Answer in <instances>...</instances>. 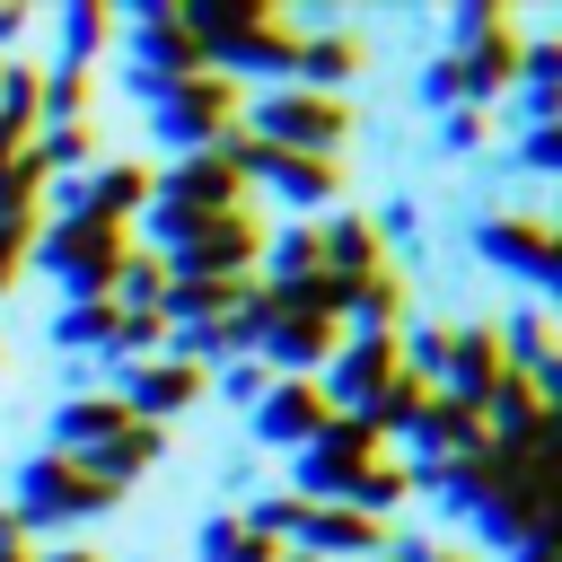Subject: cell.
Segmentation results:
<instances>
[{
    "instance_id": "obj_1",
    "label": "cell",
    "mask_w": 562,
    "mask_h": 562,
    "mask_svg": "<svg viewBox=\"0 0 562 562\" xmlns=\"http://www.w3.org/2000/svg\"><path fill=\"white\" fill-rule=\"evenodd\" d=\"M114 44H123V88H132L140 114H149L176 79L202 70V44H193V26H184V0H132V9H114Z\"/></svg>"
},
{
    "instance_id": "obj_2",
    "label": "cell",
    "mask_w": 562,
    "mask_h": 562,
    "mask_svg": "<svg viewBox=\"0 0 562 562\" xmlns=\"http://www.w3.org/2000/svg\"><path fill=\"white\" fill-rule=\"evenodd\" d=\"M9 509L26 518V536H70V527H88V518L123 509V492H114V483H97L79 457L35 448V457H18V474H9Z\"/></svg>"
},
{
    "instance_id": "obj_3",
    "label": "cell",
    "mask_w": 562,
    "mask_h": 562,
    "mask_svg": "<svg viewBox=\"0 0 562 562\" xmlns=\"http://www.w3.org/2000/svg\"><path fill=\"white\" fill-rule=\"evenodd\" d=\"M246 132H255V140H272V149L342 158V140L360 132V105H351V88H342V97H325V88H299V79H281V88L246 97Z\"/></svg>"
},
{
    "instance_id": "obj_4",
    "label": "cell",
    "mask_w": 562,
    "mask_h": 562,
    "mask_svg": "<svg viewBox=\"0 0 562 562\" xmlns=\"http://www.w3.org/2000/svg\"><path fill=\"white\" fill-rule=\"evenodd\" d=\"M123 255H132V228H123V220L61 211V220L35 228V255H26V263H44V272L61 281V299H105L114 272H123Z\"/></svg>"
},
{
    "instance_id": "obj_5",
    "label": "cell",
    "mask_w": 562,
    "mask_h": 562,
    "mask_svg": "<svg viewBox=\"0 0 562 562\" xmlns=\"http://www.w3.org/2000/svg\"><path fill=\"white\" fill-rule=\"evenodd\" d=\"M140 123H149V149H167V158H184V149H220L228 132H246V88L220 79V70H193V79H176Z\"/></svg>"
},
{
    "instance_id": "obj_6",
    "label": "cell",
    "mask_w": 562,
    "mask_h": 562,
    "mask_svg": "<svg viewBox=\"0 0 562 562\" xmlns=\"http://www.w3.org/2000/svg\"><path fill=\"white\" fill-rule=\"evenodd\" d=\"M465 246H474V263H492V272H509L518 290H536V307L562 290V237H553V211H483L474 228H465Z\"/></svg>"
},
{
    "instance_id": "obj_7",
    "label": "cell",
    "mask_w": 562,
    "mask_h": 562,
    "mask_svg": "<svg viewBox=\"0 0 562 562\" xmlns=\"http://www.w3.org/2000/svg\"><path fill=\"white\" fill-rule=\"evenodd\" d=\"M228 149H237V167H246V184H255V193H281V211H299V220L342 211V158L272 149V140H255V132H228Z\"/></svg>"
},
{
    "instance_id": "obj_8",
    "label": "cell",
    "mask_w": 562,
    "mask_h": 562,
    "mask_svg": "<svg viewBox=\"0 0 562 562\" xmlns=\"http://www.w3.org/2000/svg\"><path fill=\"white\" fill-rule=\"evenodd\" d=\"M378 457H386V439H378L360 413H334V422L290 457V492H299V501H351V483H360Z\"/></svg>"
},
{
    "instance_id": "obj_9",
    "label": "cell",
    "mask_w": 562,
    "mask_h": 562,
    "mask_svg": "<svg viewBox=\"0 0 562 562\" xmlns=\"http://www.w3.org/2000/svg\"><path fill=\"white\" fill-rule=\"evenodd\" d=\"M149 202H176V211H193V220H220V211H255V184H246L237 149L220 140V149H184V158H167Z\"/></svg>"
},
{
    "instance_id": "obj_10",
    "label": "cell",
    "mask_w": 562,
    "mask_h": 562,
    "mask_svg": "<svg viewBox=\"0 0 562 562\" xmlns=\"http://www.w3.org/2000/svg\"><path fill=\"white\" fill-rule=\"evenodd\" d=\"M501 378H509V360H501V334H492V316H465V325H448V351H439V378H430V395H448V404L483 413Z\"/></svg>"
},
{
    "instance_id": "obj_11",
    "label": "cell",
    "mask_w": 562,
    "mask_h": 562,
    "mask_svg": "<svg viewBox=\"0 0 562 562\" xmlns=\"http://www.w3.org/2000/svg\"><path fill=\"white\" fill-rule=\"evenodd\" d=\"M105 386L123 395V413L132 422H149V430H167V422H184L202 395H211V378L202 369H184V360H140V369H105Z\"/></svg>"
},
{
    "instance_id": "obj_12",
    "label": "cell",
    "mask_w": 562,
    "mask_h": 562,
    "mask_svg": "<svg viewBox=\"0 0 562 562\" xmlns=\"http://www.w3.org/2000/svg\"><path fill=\"white\" fill-rule=\"evenodd\" d=\"M325 422H334V404H325V386H316V378H272V386L255 395V413H246V439H255V448H272V457H299Z\"/></svg>"
},
{
    "instance_id": "obj_13",
    "label": "cell",
    "mask_w": 562,
    "mask_h": 562,
    "mask_svg": "<svg viewBox=\"0 0 562 562\" xmlns=\"http://www.w3.org/2000/svg\"><path fill=\"white\" fill-rule=\"evenodd\" d=\"M386 518H369V509H351V501H307V518H299V536H290V553H307V562H378L386 553Z\"/></svg>"
},
{
    "instance_id": "obj_14",
    "label": "cell",
    "mask_w": 562,
    "mask_h": 562,
    "mask_svg": "<svg viewBox=\"0 0 562 562\" xmlns=\"http://www.w3.org/2000/svg\"><path fill=\"white\" fill-rule=\"evenodd\" d=\"M483 448H492V422L448 404V395H430L422 422L404 430V474H430V465H457V457H483Z\"/></svg>"
},
{
    "instance_id": "obj_15",
    "label": "cell",
    "mask_w": 562,
    "mask_h": 562,
    "mask_svg": "<svg viewBox=\"0 0 562 562\" xmlns=\"http://www.w3.org/2000/svg\"><path fill=\"white\" fill-rule=\"evenodd\" d=\"M518 53H527V26L501 9V18L457 53V88H465V105H483V114H492V105L509 97V79H518Z\"/></svg>"
},
{
    "instance_id": "obj_16",
    "label": "cell",
    "mask_w": 562,
    "mask_h": 562,
    "mask_svg": "<svg viewBox=\"0 0 562 562\" xmlns=\"http://www.w3.org/2000/svg\"><path fill=\"white\" fill-rule=\"evenodd\" d=\"M360 61H369L360 26H342V18H316V26H299V61H290V79H299V88H325V97H342V79H360Z\"/></svg>"
},
{
    "instance_id": "obj_17",
    "label": "cell",
    "mask_w": 562,
    "mask_h": 562,
    "mask_svg": "<svg viewBox=\"0 0 562 562\" xmlns=\"http://www.w3.org/2000/svg\"><path fill=\"white\" fill-rule=\"evenodd\" d=\"M316 263L342 272V281H369V272H386L395 255H386V237L369 228V211H316Z\"/></svg>"
},
{
    "instance_id": "obj_18",
    "label": "cell",
    "mask_w": 562,
    "mask_h": 562,
    "mask_svg": "<svg viewBox=\"0 0 562 562\" xmlns=\"http://www.w3.org/2000/svg\"><path fill=\"white\" fill-rule=\"evenodd\" d=\"M123 422H132V413H123V395H114V386H79V395H61V404H53V457H97Z\"/></svg>"
},
{
    "instance_id": "obj_19",
    "label": "cell",
    "mask_w": 562,
    "mask_h": 562,
    "mask_svg": "<svg viewBox=\"0 0 562 562\" xmlns=\"http://www.w3.org/2000/svg\"><path fill=\"white\" fill-rule=\"evenodd\" d=\"M492 334H501V360L518 369V378H544V386H562V334H553V316L527 299V307H509V316H492Z\"/></svg>"
},
{
    "instance_id": "obj_20",
    "label": "cell",
    "mask_w": 562,
    "mask_h": 562,
    "mask_svg": "<svg viewBox=\"0 0 562 562\" xmlns=\"http://www.w3.org/2000/svg\"><path fill=\"white\" fill-rule=\"evenodd\" d=\"M114 334H123V307H114V299H61V307L44 316V342L70 351V360H105Z\"/></svg>"
},
{
    "instance_id": "obj_21",
    "label": "cell",
    "mask_w": 562,
    "mask_h": 562,
    "mask_svg": "<svg viewBox=\"0 0 562 562\" xmlns=\"http://www.w3.org/2000/svg\"><path fill=\"white\" fill-rule=\"evenodd\" d=\"M509 97H518V123H562V44L553 35H527Z\"/></svg>"
},
{
    "instance_id": "obj_22",
    "label": "cell",
    "mask_w": 562,
    "mask_h": 562,
    "mask_svg": "<svg viewBox=\"0 0 562 562\" xmlns=\"http://www.w3.org/2000/svg\"><path fill=\"white\" fill-rule=\"evenodd\" d=\"M114 44V0H70L53 18V61L61 70H97V53Z\"/></svg>"
},
{
    "instance_id": "obj_23",
    "label": "cell",
    "mask_w": 562,
    "mask_h": 562,
    "mask_svg": "<svg viewBox=\"0 0 562 562\" xmlns=\"http://www.w3.org/2000/svg\"><path fill=\"white\" fill-rule=\"evenodd\" d=\"M158 457H167V430H149V422H123V430H114V439H105L97 457H79V465H88L97 483H114V492H132V483H140V474H149Z\"/></svg>"
},
{
    "instance_id": "obj_24",
    "label": "cell",
    "mask_w": 562,
    "mask_h": 562,
    "mask_svg": "<svg viewBox=\"0 0 562 562\" xmlns=\"http://www.w3.org/2000/svg\"><path fill=\"white\" fill-rule=\"evenodd\" d=\"M193 553H202V562H281L290 544L255 536V527H246L237 509H211V518H202V536H193Z\"/></svg>"
},
{
    "instance_id": "obj_25",
    "label": "cell",
    "mask_w": 562,
    "mask_h": 562,
    "mask_svg": "<svg viewBox=\"0 0 562 562\" xmlns=\"http://www.w3.org/2000/svg\"><path fill=\"white\" fill-rule=\"evenodd\" d=\"M88 105H97V70L44 61V79H35V132H44V123H88Z\"/></svg>"
},
{
    "instance_id": "obj_26",
    "label": "cell",
    "mask_w": 562,
    "mask_h": 562,
    "mask_svg": "<svg viewBox=\"0 0 562 562\" xmlns=\"http://www.w3.org/2000/svg\"><path fill=\"white\" fill-rule=\"evenodd\" d=\"M422 404H430V386H422L413 369H395V378H386V386L369 395V413H360V422H369V430H378V439L395 448V439H404V430L422 422Z\"/></svg>"
},
{
    "instance_id": "obj_27",
    "label": "cell",
    "mask_w": 562,
    "mask_h": 562,
    "mask_svg": "<svg viewBox=\"0 0 562 562\" xmlns=\"http://www.w3.org/2000/svg\"><path fill=\"white\" fill-rule=\"evenodd\" d=\"M404 501H413V474H404V457L386 448V457L351 483V509H369V518H386V527H395V509H404Z\"/></svg>"
},
{
    "instance_id": "obj_28",
    "label": "cell",
    "mask_w": 562,
    "mask_h": 562,
    "mask_svg": "<svg viewBox=\"0 0 562 562\" xmlns=\"http://www.w3.org/2000/svg\"><path fill=\"white\" fill-rule=\"evenodd\" d=\"M105 299H114V307H158V299H167V255H149V246H132Z\"/></svg>"
},
{
    "instance_id": "obj_29",
    "label": "cell",
    "mask_w": 562,
    "mask_h": 562,
    "mask_svg": "<svg viewBox=\"0 0 562 562\" xmlns=\"http://www.w3.org/2000/svg\"><path fill=\"white\" fill-rule=\"evenodd\" d=\"M237 518H246L255 536L290 544V536H299V518H307V501H299V492H255V501H237Z\"/></svg>"
},
{
    "instance_id": "obj_30",
    "label": "cell",
    "mask_w": 562,
    "mask_h": 562,
    "mask_svg": "<svg viewBox=\"0 0 562 562\" xmlns=\"http://www.w3.org/2000/svg\"><path fill=\"white\" fill-rule=\"evenodd\" d=\"M413 97H422V114H448V105H465V88H457V53H430V61L413 70Z\"/></svg>"
},
{
    "instance_id": "obj_31",
    "label": "cell",
    "mask_w": 562,
    "mask_h": 562,
    "mask_svg": "<svg viewBox=\"0 0 562 562\" xmlns=\"http://www.w3.org/2000/svg\"><path fill=\"white\" fill-rule=\"evenodd\" d=\"M483 140H492V114L483 105H448L439 114V158H474Z\"/></svg>"
},
{
    "instance_id": "obj_32",
    "label": "cell",
    "mask_w": 562,
    "mask_h": 562,
    "mask_svg": "<svg viewBox=\"0 0 562 562\" xmlns=\"http://www.w3.org/2000/svg\"><path fill=\"white\" fill-rule=\"evenodd\" d=\"M527 176H562V123H527L518 132V149H509Z\"/></svg>"
},
{
    "instance_id": "obj_33",
    "label": "cell",
    "mask_w": 562,
    "mask_h": 562,
    "mask_svg": "<svg viewBox=\"0 0 562 562\" xmlns=\"http://www.w3.org/2000/svg\"><path fill=\"white\" fill-rule=\"evenodd\" d=\"M35 228H44V220H0V299L18 290V272H26V255H35Z\"/></svg>"
},
{
    "instance_id": "obj_34",
    "label": "cell",
    "mask_w": 562,
    "mask_h": 562,
    "mask_svg": "<svg viewBox=\"0 0 562 562\" xmlns=\"http://www.w3.org/2000/svg\"><path fill=\"white\" fill-rule=\"evenodd\" d=\"M263 386H272V378H263L255 360H228V369H211V395H228L237 413H255V395H263Z\"/></svg>"
},
{
    "instance_id": "obj_35",
    "label": "cell",
    "mask_w": 562,
    "mask_h": 562,
    "mask_svg": "<svg viewBox=\"0 0 562 562\" xmlns=\"http://www.w3.org/2000/svg\"><path fill=\"white\" fill-rule=\"evenodd\" d=\"M492 18H501V0H457V9H448V44H439V53H465Z\"/></svg>"
},
{
    "instance_id": "obj_36",
    "label": "cell",
    "mask_w": 562,
    "mask_h": 562,
    "mask_svg": "<svg viewBox=\"0 0 562 562\" xmlns=\"http://www.w3.org/2000/svg\"><path fill=\"white\" fill-rule=\"evenodd\" d=\"M369 228H378V237H386V246H395V237H413V228H422V211H413V202H404V193H395V202H386V211H378V220H369Z\"/></svg>"
},
{
    "instance_id": "obj_37",
    "label": "cell",
    "mask_w": 562,
    "mask_h": 562,
    "mask_svg": "<svg viewBox=\"0 0 562 562\" xmlns=\"http://www.w3.org/2000/svg\"><path fill=\"white\" fill-rule=\"evenodd\" d=\"M26 26H35V9H18V0H0V61L26 44Z\"/></svg>"
},
{
    "instance_id": "obj_38",
    "label": "cell",
    "mask_w": 562,
    "mask_h": 562,
    "mask_svg": "<svg viewBox=\"0 0 562 562\" xmlns=\"http://www.w3.org/2000/svg\"><path fill=\"white\" fill-rule=\"evenodd\" d=\"M35 562H105V553L79 544V536H61V544H35Z\"/></svg>"
},
{
    "instance_id": "obj_39",
    "label": "cell",
    "mask_w": 562,
    "mask_h": 562,
    "mask_svg": "<svg viewBox=\"0 0 562 562\" xmlns=\"http://www.w3.org/2000/svg\"><path fill=\"white\" fill-rule=\"evenodd\" d=\"M26 544H35V536H26V518L0 501V553H26Z\"/></svg>"
},
{
    "instance_id": "obj_40",
    "label": "cell",
    "mask_w": 562,
    "mask_h": 562,
    "mask_svg": "<svg viewBox=\"0 0 562 562\" xmlns=\"http://www.w3.org/2000/svg\"><path fill=\"white\" fill-rule=\"evenodd\" d=\"M422 562H483V553H474V544H430Z\"/></svg>"
},
{
    "instance_id": "obj_41",
    "label": "cell",
    "mask_w": 562,
    "mask_h": 562,
    "mask_svg": "<svg viewBox=\"0 0 562 562\" xmlns=\"http://www.w3.org/2000/svg\"><path fill=\"white\" fill-rule=\"evenodd\" d=\"M501 562H562L553 544H518V553H501Z\"/></svg>"
},
{
    "instance_id": "obj_42",
    "label": "cell",
    "mask_w": 562,
    "mask_h": 562,
    "mask_svg": "<svg viewBox=\"0 0 562 562\" xmlns=\"http://www.w3.org/2000/svg\"><path fill=\"white\" fill-rule=\"evenodd\" d=\"M281 562H307V553H281Z\"/></svg>"
}]
</instances>
